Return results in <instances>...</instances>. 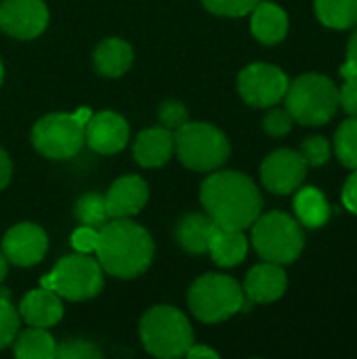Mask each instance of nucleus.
I'll use <instances>...</instances> for the list:
<instances>
[{
  "mask_svg": "<svg viewBox=\"0 0 357 359\" xmlns=\"http://www.w3.org/2000/svg\"><path fill=\"white\" fill-rule=\"evenodd\" d=\"M215 221L208 215L191 212L185 215L177 225V242L183 250L191 255H204L208 252V242L215 229Z\"/></svg>",
  "mask_w": 357,
  "mask_h": 359,
  "instance_id": "22",
  "label": "nucleus"
},
{
  "mask_svg": "<svg viewBox=\"0 0 357 359\" xmlns=\"http://www.w3.org/2000/svg\"><path fill=\"white\" fill-rule=\"evenodd\" d=\"M158 118H160V124L168 130H177L179 126H183L187 120H189V114H187V107L181 103V101H164L160 105V111H158Z\"/></svg>",
  "mask_w": 357,
  "mask_h": 359,
  "instance_id": "31",
  "label": "nucleus"
},
{
  "mask_svg": "<svg viewBox=\"0 0 357 359\" xmlns=\"http://www.w3.org/2000/svg\"><path fill=\"white\" fill-rule=\"evenodd\" d=\"M252 227V246L263 261L290 265L295 263L305 248V233L301 223L290 215L274 210L259 215Z\"/></svg>",
  "mask_w": 357,
  "mask_h": 359,
  "instance_id": "7",
  "label": "nucleus"
},
{
  "mask_svg": "<svg viewBox=\"0 0 357 359\" xmlns=\"http://www.w3.org/2000/svg\"><path fill=\"white\" fill-rule=\"evenodd\" d=\"M147 198H149V187L141 177L126 175L116 179L105 194V206L109 219H130L139 215L145 208Z\"/></svg>",
  "mask_w": 357,
  "mask_h": 359,
  "instance_id": "15",
  "label": "nucleus"
},
{
  "mask_svg": "<svg viewBox=\"0 0 357 359\" xmlns=\"http://www.w3.org/2000/svg\"><path fill=\"white\" fill-rule=\"evenodd\" d=\"M130 137V128L126 120L116 111H99L93 114L84 126L86 145L103 156H114L126 147Z\"/></svg>",
  "mask_w": 357,
  "mask_h": 359,
  "instance_id": "14",
  "label": "nucleus"
},
{
  "mask_svg": "<svg viewBox=\"0 0 357 359\" xmlns=\"http://www.w3.org/2000/svg\"><path fill=\"white\" fill-rule=\"evenodd\" d=\"M187 303L196 320L204 324L225 322L246 309L244 288L223 273H206L198 278L187 292Z\"/></svg>",
  "mask_w": 357,
  "mask_h": 359,
  "instance_id": "5",
  "label": "nucleus"
},
{
  "mask_svg": "<svg viewBox=\"0 0 357 359\" xmlns=\"http://www.w3.org/2000/svg\"><path fill=\"white\" fill-rule=\"evenodd\" d=\"M288 76L271 63H250L238 76L240 97L252 107H274L288 90Z\"/></svg>",
  "mask_w": 357,
  "mask_h": 359,
  "instance_id": "10",
  "label": "nucleus"
},
{
  "mask_svg": "<svg viewBox=\"0 0 357 359\" xmlns=\"http://www.w3.org/2000/svg\"><path fill=\"white\" fill-rule=\"evenodd\" d=\"M307 168L309 166L301 151L276 149L261 164V181L267 191L276 196H288L303 185Z\"/></svg>",
  "mask_w": 357,
  "mask_h": 359,
  "instance_id": "11",
  "label": "nucleus"
},
{
  "mask_svg": "<svg viewBox=\"0 0 357 359\" xmlns=\"http://www.w3.org/2000/svg\"><path fill=\"white\" fill-rule=\"evenodd\" d=\"M19 332V311L11 305L8 297H0V351L11 347Z\"/></svg>",
  "mask_w": 357,
  "mask_h": 359,
  "instance_id": "28",
  "label": "nucleus"
},
{
  "mask_svg": "<svg viewBox=\"0 0 357 359\" xmlns=\"http://www.w3.org/2000/svg\"><path fill=\"white\" fill-rule=\"evenodd\" d=\"M208 252L213 261L221 267H236L240 265L246 255H248V240L244 231L238 229H225L215 225L210 242H208Z\"/></svg>",
  "mask_w": 357,
  "mask_h": 359,
  "instance_id": "20",
  "label": "nucleus"
},
{
  "mask_svg": "<svg viewBox=\"0 0 357 359\" xmlns=\"http://www.w3.org/2000/svg\"><path fill=\"white\" fill-rule=\"evenodd\" d=\"M6 271H8V261H6V257L0 252V284H2L4 278H6Z\"/></svg>",
  "mask_w": 357,
  "mask_h": 359,
  "instance_id": "41",
  "label": "nucleus"
},
{
  "mask_svg": "<svg viewBox=\"0 0 357 359\" xmlns=\"http://www.w3.org/2000/svg\"><path fill=\"white\" fill-rule=\"evenodd\" d=\"M202 4L221 17H244L259 4V0H202Z\"/></svg>",
  "mask_w": 357,
  "mask_h": 359,
  "instance_id": "30",
  "label": "nucleus"
},
{
  "mask_svg": "<svg viewBox=\"0 0 357 359\" xmlns=\"http://www.w3.org/2000/svg\"><path fill=\"white\" fill-rule=\"evenodd\" d=\"M141 343L154 358H183L194 345V330L183 311L170 305L147 309L139 324Z\"/></svg>",
  "mask_w": 357,
  "mask_h": 359,
  "instance_id": "3",
  "label": "nucleus"
},
{
  "mask_svg": "<svg viewBox=\"0 0 357 359\" xmlns=\"http://www.w3.org/2000/svg\"><path fill=\"white\" fill-rule=\"evenodd\" d=\"M339 105L349 116L357 118V76L345 78V84L339 88Z\"/></svg>",
  "mask_w": 357,
  "mask_h": 359,
  "instance_id": "35",
  "label": "nucleus"
},
{
  "mask_svg": "<svg viewBox=\"0 0 357 359\" xmlns=\"http://www.w3.org/2000/svg\"><path fill=\"white\" fill-rule=\"evenodd\" d=\"M244 297L250 303H274L284 297L288 288V278L284 265L263 261L255 265L244 280Z\"/></svg>",
  "mask_w": 357,
  "mask_h": 359,
  "instance_id": "16",
  "label": "nucleus"
},
{
  "mask_svg": "<svg viewBox=\"0 0 357 359\" xmlns=\"http://www.w3.org/2000/svg\"><path fill=\"white\" fill-rule=\"evenodd\" d=\"M250 32L263 44H278L288 34V15L274 2H261L250 11Z\"/></svg>",
  "mask_w": 357,
  "mask_h": 359,
  "instance_id": "19",
  "label": "nucleus"
},
{
  "mask_svg": "<svg viewBox=\"0 0 357 359\" xmlns=\"http://www.w3.org/2000/svg\"><path fill=\"white\" fill-rule=\"evenodd\" d=\"M19 316L27 326L34 328H50L61 322L63 318V303L61 297L48 288L29 290L19 303Z\"/></svg>",
  "mask_w": 357,
  "mask_h": 359,
  "instance_id": "17",
  "label": "nucleus"
},
{
  "mask_svg": "<svg viewBox=\"0 0 357 359\" xmlns=\"http://www.w3.org/2000/svg\"><path fill=\"white\" fill-rule=\"evenodd\" d=\"M295 212L301 225L309 229H320L330 219V206L326 196L318 187H299L295 196Z\"/></svg>",
  "mask_w": 357,
  "mask_h": 359,
  "instance_id": "23",
  "label": "nucleus"
},
{
  "mask_svg": "<svg viewBox=\"0 0 357 359\" xmlns=\"http://www.w3.org/2000/svg\"><path fill=\"white\" fill-rule=\"evenodd\" d=\"M200 202L206 215L225 229H248L263 210V196L255 181L238 170H219L204 179Z\"/></svg>",
  "mask_w": 357,
  "mask_h": 359,
  "instance_id": "1",
  "label": "nucleus"
},
{
  "mask_svg": "<svg viewBox=\"0 0 357 359\" xmlns=\"http://www.w3.org/2000/svg\"><path fill=\"white\" fill-rule=\"evenodd\" d=\"M318 19L332 29H349L357 25V0H316Z\"/></svg>",
  "mask_w": 357,
  "mask_h": 359,
  "instance_id": "25",
  "label": "nucleus"
},
{
  "mask_svg": "<svg viewBox=\"0 0 357 359\" xmlns=\"http://www.w3.org/2000/svg\"><path fill=\"white\" fill-rule=\"evenodd\" d=\"M84 143V124L74 114H48L32 128V145L50 160L74 158Z\"/></svg>",
  "mask_w": 357,
  "mask_h": 359,
  "instance_id": "9",
  "label": "nucleus"
},
{
  "mask_svg": "<svg viewBox=\"0 0 357 359\" xmlns=\"http://www.w3.org/2000/svg\"><path fill=\"white\" fill-rule=\"evenodd\" d=\"M185 355L191 359H198V358L217 359L219 358V353H217L215 349H210V347H204V345H191V347L187 349V353H185Z\"/></svg>",
  "mask_w": 357,
  "mask_h": 359,
  "instance_id": "39",
  "label": "nucleus"
},
{
  "mask_svg": "<svg viewBox=\"0 0 357 359\" xmlns=\"http://www.w3.org/2000/svg\"><path fill=\"white\" fill-rule=\"evenodd\" d=\"M301 156L305 158L307 166H314V168L324 166L328 162V158H330V143H328V139L322 137V135L305 139L303 145H301Z\"/></svg>",
  "mask_w": 357,
  "mask_h": 359,
  "instance_id": "29",
  "label": "nucleus"
},
{
  "mask_svg": "<svg viewBox=\"0 0 357 359\" xmlns=\"http://www.w3.org/2000/svg\"><path fill=\"white\" fill-rule=\"evenodd\" d=\"M55 358L57 359H99L101 358V351H99L93 343H88V341L74 339V341H67V343H63L61 347H57Z\"/></svg>",
  "mask_w": 357,
  "mask_h": 359,
  "instance_id": "32",
  "label": "nucleus"
},
{
  "mask_svg": "<svg viewBox=\"0 0 357 359\" xmlns=\"http://www.w3.org/2000/svg\"><path fill=\"white\" fill-rule=\"evenodd\" d=\"M341 76L343 78L357 76V29L353 32V36L349 38V44H347V61L341 67Z\"/></svg>",
  "mask_w": 357,
  "mask_h": 359,
  "instance_id": "37",
  "label": "nucleus"
},
{
  "mask_svg": "<svg viewBox=\"0 0 357 359\" xmlns=\"http://www.w3.org/2000/svg\"><path fill=\"white\" fill-rule=\"evenodd\" d=\"M4 82V65H2V59H0V86Z\"/></svg>",
  "mask_w": 357,
  "mask_h": 359,
  "instance_id": "42",
  "label": "nucleus"
},
{
  "mask_svg": "<svg viewBox=\"0 0 357 359\" xmlns=\"http://www.w3.org/2000/svg\"><path fill=\"white\" fill-rule=\"evenodd\" d=\"M99 244V229L90 227V225H80L74 233H72V246L76 252L82 255H95Z\"/></svg>",
  "mask_w": 357,
  "mask_h": 359,
  "instance_id": "34",
  "label": "nucleus"
},
{
  "mask_svg": "<svg viewBox=\"0 0 357 359\" xmlns=\"http://www.w3.org/2000/svg\"><path fill=\"white\" fill-rule=\"evenodd\" d=\"M48 25L44 0H2L0 29L17 40H32Z\"/></svg>",
  "mask_w": 357,
  "mask_h": 359,
  "instance_id": "12",
  "label": "nucleus"
},
{
  "mask_svg": "<svg viewBox=\"0 0 357 359\" xmlns=\"http://www.w3.org/2000/svg\"><path fill=\"white\" fill-rule=\"evenodd\" d=\"M48 238L36 223H17L2 238V255L17 267H32L46 257Z\"/></svg>",
  "mask_w": 357,
  "mask_h": 359,
  "instance_id": "13",
  "label": "nucleus"
},
{
  "mask_svg": "<svg viewBox=\"0 0 357 359\" xmlns=\"http://www.w3.org/2000/svg\"><path fill=\"white\" fill-rule=\"evenodd\" d=\"M74 215L80 221V225H90V227L101 229L109 221L105 196H101L97 191H88V194L80 196V200L74 206Z\"/></svg>",
  "mask_w": 357,
  "mask_h": 359,
  "instance_id": "26",
  "label": "nucleus"
},
{
  "mask_svg": "<svg viewBox=\"0 0 357 359\" xmlns=\"http://www.w3.org/2000/svg\"><path fill=\"white\" fill-rule=\"evenodd\" d=\"M133 46L122 38H107L95 50V67L105 78H120L133 65Z\"/></svg>",
  "mask_w": 357,
  "mask_h": 359,
  "instance_id": "21",
  "label": "nucleus"
},
{
  "mask_svg": "<svg viewBox=\"0 0 357 359\" xmlns=\"http://www.w3.org/2000/svg\"><path fill=\"white\" fill-rule=\"evenodd\" d=\"M341 198H343L345 208H347L349 212L357 215V168L353 170V175H349V179L345 181Z\"/></svg>",
  "mask_w": 357,
  "mask_h": 359,
  "instance_id": "36",
  "label": "nucleus"
},
{
  "mask_svg": "<svg viewBox=\"0 0 357 359\" xmlns=\"http://www.w3.org/2000/svg\"><path fill=\"white\" fill-rule=\"evenodd\" d=\"M133 154L137 164H141L143 168L164 166L175 154V133L164 126L145 128L137 135Z\"/></svg>",
  "mask_w": 357,
  "mask_h": 359,
  "instance_id": "18",
  "label": "nucleus"
},
{
  "mask_svg": "<svg viewBox=\"0 0 357 359\" xmlns=\"http://www.w3.org/2000/svg\"><path fill=\"white\" fill-rule=\"evenodd\" d=\"M292 122H295V118L290 116V111H288L286 107H284V109L276 107V109H269V111H267V116H265V120H263V128H265V133L271 135V137H284V135L290 133Z\"/></svg>",
  "mask_w": 357,
  "mask_h": 359,
  "instance_id": "33",
  "label": "nucleus"
},
{
  "mask_svg": "<svg viewBox=\"0 0 357 359\" xmlns=\"http://www.w3.org/2000/svg\"><path fill=\"white\" fill-rule=\"evenodd\" d=\"M13 351L19 359H53L57 351V343L46 332V328L29 326L27 330L17 332L13 341Z\"/></svg>",
  "mask_w": 357,
  "mask_h": 359,
  "instance_id": "24",
  "label": "nucleus"
},
{
  "mask_svg": "<svg viewBox=\"0 0 357 359\" xmlns=\"http://www.w3.org/2000/svg\"><path fill=\"white\" fill-rule=\"evenodd\" d=\"M95 257L107 276L133 280L143 276L154 261L149 231L128 219H109L99 229Z\"/></svg>",
  "mask_w": 357,
  "mask_h": 359,
  "instance_id": "2",
  "label": "nucleus"
},
{
  "mask_svg": "<svg viewBox=\"0 0 357 359\" xmlns=\"http://www.w3.org/2000/svg\"><path fill=\"white\" fill-rule=\"evenodd\" d=\"M335 154L339 162L351 170L357 168V118L345 120L335 135Z\"/></svg>",
  "mask_w": 357,
  "mask_h": 359,
  "instance_id": "27",
  "label": "nucleus"
},
{
  "mask_svg": "<svg viewBox=\"0 0 357 359\" xmlns=\"http://www.w3.org/2000/svg\"><path fill=\"white\" fill-rule=\"evenodd\" d=\"M74 116H76V118L86 126V122H88V120H90V116H93V111H90V107H80L78 111H74Z\"/></svg>",
  "mask_w": 357,
  "mask_h": 359,
  "instance_id": "40",
  "label": "nucleus"
},
{
  "mask_svg": "<svg viewBox=\"0 0 357 359\" xmlns=\"http://www.w3.org/2000/svg\"><path fill=\"white\" fill-rule=\"evenodd\" d=\"M103 267L88 255H67L59 259L48 276L40 280L42 288L57 292L67 301H88L103 288Z\"/></svg>",
  "mask_w": 357,
  "mask_h": 359,
  "instance_id": "8",
  "label": "nucleus"
},
{
  "mask_svg": "<svg viewBox=\"0 0 357 359\" xmlns=\"http://www.w3.org/2000/svg\"><path fill=\"white\" fill-rule=\"evenodd\" d=\"M11 175H13V164H11V158L8 154L0 147V191L8 185L11 181Z\"/></svg>",
  "mask_w": 357,
  "mask_h": 359,
  "instance_id": "38",
  "label": "nucleus"
},
{
  "mask_svg": "<svg viewBox=\"0 0 357 359\" xmlns=\"http://www.w3.org/2000/svg\"><path fill=\"white\" fill-rule=\"evenodd\" d=\"M286 109L303 126H322L339 109V88L324 74H303L288 84L284 95Z\"/></svg>",
  "mask_w": 357,
  "mask_h": 359,
  "instance_id": "4",
  "label": "nucleus"
},
{
  "mask_svg": "<svg viewBox=\"0 0 357 359\" xmlns=\"http://www.w3.org/2000/svg\"><path fill=\"white\" fill-rule=\"evenodd\" d=\"M225 133L208 122H185L175 130V154L183 166L198 172H213L229 158Z\"/></svg>",
  "mask_w": 357,
  "mask_h": 359,
  "instance_id": "6",
  "label": "nucleus"
}]
</instances>
